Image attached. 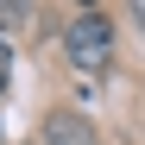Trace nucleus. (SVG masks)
<instances>
[{"label": "nucleus", "mask_w": 145, "mask_h": 145, "mask_svg": "<svg viewBox=\"0 0 145 145\" xmlns=\"http://www.w3.org/2000/svg\"><path fill=\"white\" fill-rule=\"evenodd\" d=\"M44 145H95V133H88V120L82 114H51V120H44Z\"/></svg>", "instance_id": "obj_2"}, {"label": "nucleus", "mask_w": 145, "mask_h": 145, "mask_svg": "<svg viewBox=\"0 0 145 145\" xmlns=\"http://www.w3.org/2000/svg\"><path fill=\"white\" fill-rule=\"evenodd\" d=\"M133 19H139V32H145V0H133Z\"/></svg>", "instance_id": "obj_5"}, {"label": "nucleus", "mask_w": 145, "mask_h": 145, "mask_svg": "<svg viewBox=\"0 0 145 145\" xmlns=\"http://www.w3.org/2000/svg\"><path fill=\"white\" fill-rule=\"evenodd\" d=\"M25 13H32V0H0V25H19Z\"/></svg>", "instance_id": "obj_3"}, {"label": "nucleus", "mask_w": 145, "mask_h": 145, "mask_svg": "<svg viewBox=\"0 0 145 145\" xmlns=\"http://www.w3.org/2000/svg\"><path fill=\"white\" fill-rule=\"evenodd\" d=\"M63 57L82 69V76H101V69L114 63V25L101 13H76L69 19V32H63Z\"/></svg>", "instance_id": "obj_1"}, {"label": "nucleus", "mask_w": 145, "mask_h": 145, "mask_svg": "<svg viewBox=\"0 0 145 145\" xmlns=\"http://www.w3.org/2000/svg\"><path fill=\"white\" fill-rule=\"evenodd\" d=\"M13 88V51H7V38H0V95Z\"/></svg>", "instance_id": "obj_4"}, {"label": "nucleus", "mask_w": 145, "mask_h": 145, "mask_svg": "<svg viewBox=\"0 0 145 145\" xmlns=\"http://www.w3.org/2000/svg\"><path fill=\"white\" fill-rule=\"evenodd\" d=\"M82 7H95V0H82Z\"/></svg>", "instance_id": "obj_6"}]
</instances>
